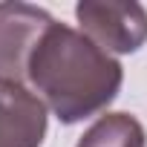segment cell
I'll return each mask as SVG.
<instances>
[{"label":"cell","mask_w":147,"mask_h":147,"mask_svg":"<svg viewBox=\"0 0 147 147\" xmlns=\"http://www.w3.org/2000/svg\"><path fill=\"white\" fill-rule=\"evenodd\" d=\"M55 18L32 3H0V81L26 84L29 58Z\"/></svg>","instance_id":"obj_3"},{"label":"cell","mask_w":147,"mask_h":147,"mask_svg":"<svg viewBox=\"0 0 147 147\" xmlns=\"http://www.w3.org/2000/svg\"><path fill=\"white\" fill-rule=\"evenodd\" d=\"M121 84L124 66L118 58L81 29L58 20L43 32L26 66V87L61 124H78L104 113L118 98Z\"/></svg>","instance_id":"obj_1"},{"label":"cell","mask_w":147,"mask_h":147,"mask_svg":"<svg viewBox=\"0 0 147 147\" xmlns=\"http://www.w3.org/2000/svg\"><path fill=\"white\" fill-rule=\"evenodd\" d=\"M81 32L110 55H133L147 43V9L136 0H81Z\"/></svg>","instance_id":"obj_2"},{"label":"cell","mask_w":147,"mask_h":147,"mask_svg":"<svg viewBox=\"0 0 147 147\" xmlns=\"http://www.w3.org/2000/svg\"><path fill=\"white\" fill-rule=\"evenodd\" d=\"M75 147H147V133L130 113H104L84 130Z\"/></svg>","instance_id":"obj_5"},{"label":"cell","mask_w":147,"mask_h":147,"mask_svg":"<svg viewBox=\"0 0 147 147\" xmlns=\"http://www.w3.org/2000/svg\"><path fill=\"white\" fill-rule=\"evenodd\" d=\"M49 127L46 104L15 81H0V147H40Z\"/></svg>","instance_id":"obj_4"}]
</instances>
